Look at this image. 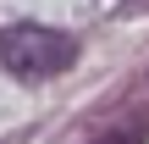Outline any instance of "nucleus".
<instances>
[{
    "label": "nucleus",
    "instance_id": "f257e3e1",
    "mask_svg": "<svg viewBox=\"0 0 149 144\" xmlns=\"http://www.w3.org/2000/svg\"><path fill=\"white\" fill-rule=\"evenodd\" d=\"M72 61H77V39L66 28H44V22H11V28H0V67L11 78L39 83V78L66 72Z\"/></svg>",
    "mask_w": 149,
    "mask_h": 144
},
{
    "label": "nucleus",
    "instance_id": "f03ea898",
    "mask_svg": "<svg viewBox=\"0 0 149 144\" xmlns=\"http://www.w3.org/2000/svg\"><path fill=\"white\" fill-rule=\"evenodd\" d=\"M88 144H144V122H127V128H111V133H100V139Z\"/></svg>",
    "mask_w": 149,
    "mask_h": 144
}]
</instances>
